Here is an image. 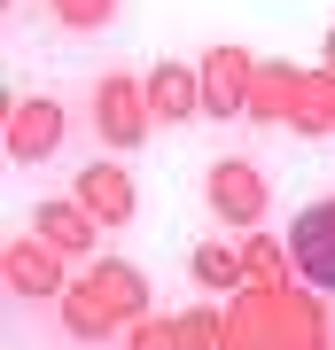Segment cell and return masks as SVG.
I'll return each mask as SVG.
<instances>
[{
	"label": "cell",
	"mask_w": 335,
	"mask_h": 350,
	"mask_svg": "<svg viewBox=\"0 0 335 350\" xmlns=\"http://www.w3.org/2000/svg\"><path fill=\"white\" fill-rule=\"evenodd\" d=\"M288 257H297V273L312 288H335V202L297 211V226H288Z\"/></svg>",
	"instance_id": "1"
}]
</instances>
